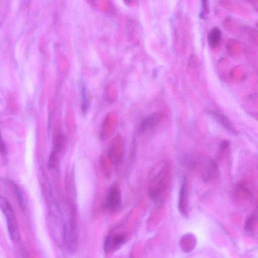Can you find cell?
<instances>
[{
    "label": "cell",
    "mask_w": 258,
    "mask_h": 258,
    "mask_svg": "<svg viewBox=\"0 0 258 258\" xmlns=\"http://www.w3.org/2000/svg\"><path fill=\"white\" fill-rule=\"evenodd\" d=\"M148 194L151 199L158 204L164 203L170 188L171 180V166L167 161L155 164L148 176Z\"/></svg>",
    "instance_id": "cell-1"
},
{
    "label": "cell",
    "mask_w": 258,
    "mask_h": 258,
    "mask_svg": "<svg viewBox=\"0 0 258 258\" xmlns=\"http://www.w3.org/2000/svg\"><path fill=\"white\" fill-rule=\"evenodd\" d=\"M0 209L6 217L10 238L14 241H17L19 233L16 217L11 204L5 197H0Z\"/></svg>",
    "instance_id": "cell-2"
},
{
    "label": "cell",
    "mask_w": 258,
    "mask_h": 258,
    "mask_svg": "<svg viewBox=\"0 0 258 258\" xmlns=\"http://www.w3.org/2000/svg\"><path fill=\"white\" fill-rule=\"evenodd\" d=\"M121 192L117 187H112L108 190L103 204V208L109 212H114L121 206Z\"/></svg>",
    "instance_id": "cell-3"
},
{
    "label": "cell",
    "mask_w": 258,
    "mask_h": 258,
    "mask_svg": "<svg viewBox=\"0 0 258 258\" xmlns=\"http://www.w3.org/2000/svg\"><path fill=\"white\" fill-rule=\"evenodd\" d=\"M178 209L180 213L184 217L188 216V184L186 177H182L179 191Z\"/></svg>",
    "instance_id": "cell-4"
},
{
    "label": "cell",
    "mask_w": 258,
    "mask_h": 258,
    "mask_svg": "<svg viewBox=\"0 0 258 258\" xmlns=\"http://www.w3.org/2000/svg\"><path fill=\"white\" fill-rule=\"evenodd\" d=\"M126 241V236L123 233H114L108 236L104 243V250L106 253L117 250Z\"/></svg>",
    "instance_id": "cell-5"
},
{
    "label": "cell",
    "mask_w": 258,
    "mask_h": 258,
    "mask_svg": "<svg viewBox=\"0 0 258 258\" xmlns=\"http://www.w3.org/2000/svg\"><path fill=\"white\" fill-rule=\"evenodd\" d=\"M64 144V137L63 134L57 132L53 139V147L49 157L48 165L49 168L55 167L57 161L58 154L61 151Z\"/></svg>",
    "instance_id": "cell-6"
},
{
    "label": "cell",
    "mask_w": 258,
    "mask_h": 258,
    "mask_svg": "<svg viewBox=\"0 0 258 258\" xmlns=\"http://www.w3.org/2000/svg\"><path fill=\"white\" fill-rule=\"evenodd\" d=\"M220 173L217 162L214 159H211L204 165L202 173V178L205 182H210L217 178Z\"/></svg>",
    "instance_id": "cell-7"
},
{
    "label": "cell",
    "mask_w": 258,
    "mask_h": 258,
    "mask_svg": "<svg viewBox=\"0 0 258 258\" xmlns=\"http://www.w3.org/2000/svg\"><path fill=\"white\" fill-rule=\"evenodd\" d=\"M163 114L160 112L153 113L142 120L139 126V132L144 133L156 127L161 121Z\"/></svg>",
    "instance_id": "cell-8"
},
{
    "label": "cell",
    "mask_w": 258,
    "mask_h": 258,
    "mask_svg": "<svg viewBox=\"0 0 258 258\" xmlns=\"http://www.w3.org/2000/svg\"><path fill=\"white\" fill-rule=\"evenodd\" d=\"M197 243V237L192 233H187L183 235L180 238L179 242L180 248L184 253H189L193 251Z\"/></svg>",
    "instance_id": "cell-9"
},
{
    "label": "cell",
    "mask_w": 258,
    "mask_h": 258,
    "mask_svg": "<svg viewBox=\"0 0 258 258\" xmlns=\"http://www.w3.org/2000/svg\"><path fill=\"white\" fill-rule=\"evenodd\" d=\"M235 197L240 200H245L252 197V191L248 183L245 181L238 182L235 188Z\"/></svg>",
    "instance_id": "cell-10"
},
{
    "label": "cell",
    "mask_w": 258,
    "mask_h": 258,
    "mask_svg": "<svg viewBox=\"0 0 258 258\" xmlns=\"http://www.w3.org/2000/svg\"><path fill=\"white\" fill-rule=\"evenodd\" d=\"M222 33L219 28L215 27L208 33L207 38L209 45L212 48H216L220 44Z\"/></svg>",
    "instance_id": "cell-11"
},
{
    "label": "cell",
    "mask_w": 258,
    "mask_h": 258,
    "mask_svg": "<svg viewBox=\"0 0 258 258\" xmlns=\"http://www.w3.org/2000/svg\"><path fill=\"white\" fill-rule=\"evenodd\" d=\"M257 221V215L256 212L251 213L246 218L244 228L246 233L253 235L256 228Z\"/></svg>",
    "instance_id": "cell-12"
},
{
    "label": "cell",
    "mask_w": 258,
    "mask_h": 258,
    "mask_svg": "<svg viewBox=\"0 0 258 258\" xmlns=\"http://www.w3.org/2000/svg\"><path fill=\"white\" fill-rule=\"evenodd\" d=\"M9 183L17 199L21 210L24 212L26 210V203L22 190L18 185L13 181H10Z\"/></svg>",
    "instance_id": "cell-13"
},
{
    "label": "cell",
    "mask_w": 258,
    "mask_h": 258,
    "mask_svg": "<svg viewBox=\"0 0 258 258\" xmlns=\"http://www.w3.org/2000/svg\"><path fill=\"white\" fill-rule=\"evenodd\" d=\"M183 164L190 169H196L199 164L200 160L193 155H187L183 158Z\"/></svg>",
    "instance_id": "cell-14"
},
{
    "label": "cell",
    "mask_w": 258,
    "mask_h": 258,
    "mask_svg": "<svg viewBox=\"0 0 258 258\" xmlns=\"http://www.w3.org/2000/svg\"><path fill=\"white\" fill-rule=\"evenodd\" d=\"M81 109L84 113H86L89 108V101L88 92L86 86L82 85L81 90Z\"/></svg>",
    "instance_id": "cell-15"
},
{
    "label": "cell",
    "mask_w": 258,
    "mask_h": 258,
    "mask_svg": "<svg viewBox=\"0 0 258 258\" xmlns=\"http://www.w3.org/2000/svg\"><path fill=\"white\" fill-rule=\"evenodd\" d=\"M212 115L220 123L223 127L230 132H234L230 122L227 118L222 114H218L215 112L211 113Z\"/></svg>",
    "instance_id": "cell-16"
},
{
    "label": "cell",
    "mask_w": 258,
    "mask_h": 258,
    "mask_svg": "<svg viewBox=\"0 0 258 258\" xmlns=\"http://www.w3.org/2000/svg\"><path fill=\"white\" fill-rule=\"evenodd\" d=\"M209 0H201V10L199 17L202 20L207 19L210 12Z\"/></svg>",
    "instance_id": "cell-17"
},
{
    "label": "cell",
    "mask_w": 258,
    "mask_h": 258,
    "mask_svg": "<svg viewBox=\"0 0 258 258\" xmlns=\"http://www.w3.org/2000/svg\"><path fill=\"white\" fill-rule=\"evenodd\" d=\"M229 146V142L225 140L222 141L220 144V149H219V157H221L224 152L227 150Z\"/></svg>",
    "instance_id": "cell-18"
},
{
    "label": "cell",
    "mask_w": 258,
    "mask_h": 258,
    "mask_svg": "<svg viewBox=\"0 0 258 258\" xmlns=\"http://www.w3.org/2000/svg\"><path fill=\"white\" fill-rule=\"evenodd\" d=\"M0 152L3 154L5 155L6 154V147L5 144L3 141L2 137L0 133Z\"/></svg>",
    "instance_id": "cell-19"
},
{
    "label": "cell",
    "mask_w": 258,
    "mask_h": 258,
    "mask_svg": "<svg viewBox=\"0 0 258 258\" xmlns=\"http://www.w3.org/2000/svg\"><path fill=\"white\" fill-rule=\"evenodd\" d=\"M132 0H123L126 4H130L132 3Z\"/></svg>",
    "instance_id": "cell-20"
}]
</instances>
